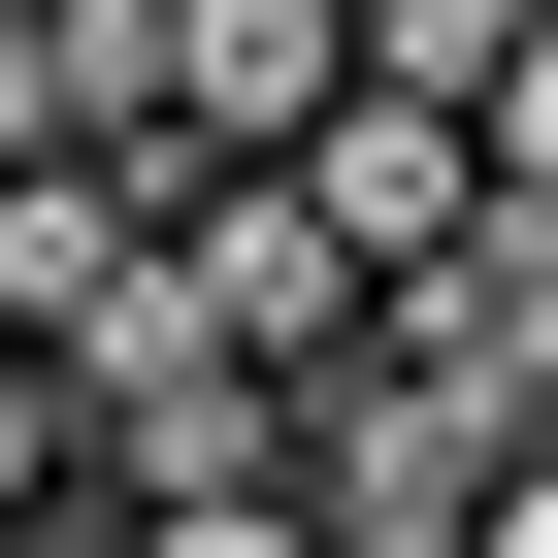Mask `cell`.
<instances>
[{"label": "cell", "mask_w": 558, "mask_h": 558, "mask_svg": "<svg viewBox=\"0 0 558 558\" xmlns=\"http://www.w3.org/2000/svg\"><path fill=\"white\" fill-rule=\"evenodd\" d=\"M99 362H230V395H329V362H362V263H329L296 197H263V165H230V197H165V263H132V329H99ZM99 362H66V395H99Z\"/></svg>", "instance_id": "cell-1"}, {"label": "cell", "mask_w": 558, "mask_h": 558, "mask_svg": "<svg viewBox=\"0 0 558 558\" xmlns=\"http://www.w3.org/2000/svg\"><path fill=\"white\" fill-rule=\"evenodd\" d=\"M99 558H329L296 493H197V525H99Z\"/></svg>", "instance_id": "cell-9"}, {"label": "cell", "mask_w": 558, "mask_h": 558, "mask_svg": "<svg viewBox=\"0 0 558 558\" xmlns=\"http://www.w3.org/2000/svg\"><path fill=\"white\" fill-rule=\"evenodd\" d=\"M296 525H329V558H460V525H493V427L395 395V362H329V395H296Z\"/></svg>", "instance_id": "cell-4"}, {"label": "cell", "mask_w": 558, "mask_h": 558, "mask_svg": "<svg viewBox=\"0 0 558 558\" xmlns=\"http://www.w3.org/2000/svg\"><path fill=\"white\" fill-rule=\"evenodd\" d=\"M460 558H558V460H493V525H460Z\"/></svg>", "instance_id": "cell-10"}, {"label": "cell", "mask_w": 558, "mask_h": 558, "mask_svg": "<svg viewBox=\"0 0 558 558\" xmlns=\"http://www.w3.org/2000/svg\"><path fill=\"white\" fill-rule=\"evenodd\" d=\"M132 263H165V165H0V329H34V362L132 329Z\"/></svg>", "instance_id": "cell-6"}, {"label": "cell", "mask_w": 558, "mask_h": 558, "mask_svg": "<svg viewBox=\"0 0 558 558\" xmlns=\"http://www.w3.org/2000/svg\"><path fill=\"white\" fill-rule=\"evenodd\" d=\"M362 99V0H165V165L230 197V165H296Z\"/></svg>", "instance_id": "cell-5"}, {"label": "cell", "mask_w": 558, "mask_h": 558, "mask_svg": "<svg viewBox=\"0 0 558 558\" xmlns=\"http://www.w3.org/2000/svg\"><path fill=\"white\" fill-rule=\"evenodd\" d=\"M263 197H296V230L362 263V296H395V263H460V230H493V132H460L427 66H362V99H329L296 165H263Z\"/></svg>", "instance_id": "cell-3"}, {"label": "cell", "mask_w": 558, "mask_h": 558, "mask_svg": "<svg viewBox=\"0 0 558 558\" xmlns=\"http://www.w3.org/2000/svg\"><path fill=\"white\" fill-rule=\"evenodd\" d=\"M0 525H66V362L0 329Z\"/></svg>", "instance_id": "cell-8"}, {"label": "cell", "mask_w": 558, "mask_h": 558, "mask_svg": "<svg viewBox=\"0 0 558 558\" xmlns=\"http://www.w3.org/2000/svg\"><path fill=\"white\" fill-rule=\"evenodd\" d=\"M362 34H427V0H362Z\"/></svg>", "instance_id": "cell-11"}, {"label": "cell", "mask_w": 558, "mask_h": 558, "mask_svg": "<svg viewBox=\"0 0 558 558\" xmlns=\"http://www.w3.org/2000/svg\"><path fill=\"white\" fill-rule=\"evenodd\" d=\"M460 132H493V230H558V0H493V66H460Z\"/></svg>", "instance_id": "cell-7"}, {"label": "cell", "mask_w": 558, "mask_h": 558, "mask_svg": "<svg viewBox=\"0 0 558 558\" xmlns=\"http://www.w3.org/2000/svg\"><path fill=\"white\" fill-rule=\"evenodd\" d=\"M362 362H395V395H460L493 460H558V230H460V263H395V296H362Z\"/></svg>", "instance_id": "cell-2"}]
</instances>
